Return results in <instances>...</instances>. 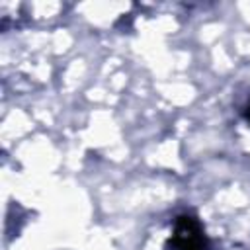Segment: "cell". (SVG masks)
I'll return each instance as SVG.
<instances>
[{"instance_id":"6da1fadb","label":"cell","mask_w":250,"mask_h":250,"mask_svg":"<svg viewBox=\"0 0 250 250\" xmlns=\"http://www.w3.org/2000/svg\"><path fill=\"white\" fill-rule=\"evenodd\" d=\"M168 244L174 250H207L209 248L205 230L193 215H180L176 219Z\"/></svg>"},{"instance_id":"7a4b0ae2","label":"cell","mask_w":250,"mask_h":250,"mask_svg":"<svg viewBox=\"0 0 250 250\" xmlns=\"http://www.w3.org/2000/svg\"><path fill=\"white\" fill-rule=\"evenodd\" d=\"M244 117H246V121L250 123V100H248V105H246V111H244Z\"/></svg>"}]
</instances>
